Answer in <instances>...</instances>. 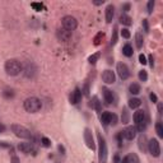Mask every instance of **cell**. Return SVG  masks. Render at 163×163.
I'll return each instance as SVG.
<instances>
[{"instance_id":"1","label":"cell","mask_w":163,"mask_h":163,"mask_svg":"<svg viewBox=\"0 0 163 163\" xmlns=\"http://www.w3.org/2000/svg\"><path fill=\"white\" fill-rule=\"evenodd\" d=\"M5 71L10 77H17L22 71V64L15 59H10L5 63Z\"/></svg>"},{"instance_id":"2","label":"cell","mask_w":163,"mask_h":163,"mask_svg":"<svg viewBox=\"0 0 163 163\" xmlns=\"http://www.w3.org/2000/svg\"><path fill=\"white\" fill-rule=\"evenodd\" d=\"M23 107L27 112H31V113H34V112H38L42 107V102L37 98V97H29L27 98L24 102H23Z\"/></svg>"},{"instance_id":"3","label":"cell","mask_w":163,"mask_h":163,"mask_svg":"<svg viewBox=\"0 0 163 163\" xmlns=\"http://www.w3.org/2000/svg\"><path fill=\"white\" fill-rule=\"evenodd\" d=\"M11 131L14 132V135L21 138V139H32V132L29 131L27 128H24V126H22L19 124H13L10 126Z\"/></svg>"},{"instance_id":"4","label":"cell","mask_w":163,"mask_h":163,"mask_svg":"<svg viewBox=\"0 0 163 163\" xmlns=\"http://www.w3.org/2000/svg\"><path fill=\"white\" fill-rule=\"evenodd\" d=\"M61 23H63V28L66 29L69 32H73L74 29L78 27V22L74 17L71 15H65L63 19H61Z\"/></svg>"},{"instance_id":"5","label":"cell","mask_w":163,"mask_h":163,"mask_svg":"<svg viewBox=\"0 0 163 163\" xmlns=\"http://www.w3.org/2000/svg\"><path fill=\"white\" fill-rule=\"evenodd\" d=\"M98 138V143H99V154H98V158L101 161V163H106V157H107V145H106V140L105 138L101 135V132L97 134Z\"/></svg>"},{"instance_id":"6","label":"cell","mask_w":163,"mask_h":163,"mask_svg":"<svg viewBox=\"0 0 163 163\" xmlns=\"http://www.w3.org/2000/svg\"><path fill=\"white\" fill-rule=\"evenodd\" d=\"M148 150L149 153L152 154L153 157H159L161 155V145H159V142L157 139H150L148 142Z\"/></svg>"},{"instance_id":"7","label":"cell","mask_w":163,"mask_h":163,"mask_svg":"<svg viewBox=\"0 0 163 163\" xmlns=\"http://www.w3.org/2000/svg\"><path fill=\"white\" fill-rule=\"evenodd\" d=\"M117 74L122 80L128 79V78L130 77V70L128 68V65L124 64V63H119L117 64Z\"/></svg>"},{"instance_id":"8","label":"cell","mask_w":163,"mask_h":163,"mask_svg":"<svg viewBox=\"0 0 163 163\" xmlns=\"http://www.w3.org/2000/svg\"><path fill=\"white\" fill-rule=\"evenodd\" d=\"M84 142H86L87 147L89 149L94 150L96 149V144H94V139H93V134L92 131H90V129H84Z\"/></svg>"},{"instance_id":"9","label":"cell","mask_w":163,"mask_h":163,"mask_svg":"<svg viewBox=\"0 0 163 163\" xmlns=\"http://www.w3.org/2000/svg\"><path fill=\"white\" fill-rule=\"evenodd\" d=\"M121 134L125 139H128V140H132L135 136H136V129L134 126H126V128L121 131Z\"/></svg>"},{"instance_id":"10","label":"cell","mask_w":163,"mask_h":163,"mask_svg":"<svg viewBox=\"0 0 163 163\" xmlns=\"http://www.w3.org/2000/svg\"><path fill=\"white\" fill-rule=\"evenodd\" d=\"M115 79H116V77H115V73L112 70L107 69V70H105L103 73H102V80H103L106 84H113Z\"/></svg>"},{"instance_id":"11","label":"cell","mask_w":163,"mask_h":163,"mask_svg":"<svg viewBox=\"0 0 163 163\" xmlns=\"http://www.w3.org/2000/svg\"><path fill=\"white\" fill-rule=\"evenodd\" d=\"M56 37L59 38V41L66 42V41H69V40H70V37H71V32L66 31V29H64V28H59V29H57V32H56Z\"/></svg>"},{"instance_id":"12","label":"cell","mask_w":163,"mask_h":163,"mask_svg":"<svg viewBox=\"0 0 163 163\" xmlns=\"http://www.w3.org/2000/svg\"><path fill=\"white\" fill-rule=\"evenodd\" d=\"M80 99H82V90L79 88H75L70 94V103L71 105H77V103H79L80 102Z\"/></svg>"},{"instance_id":"13","label":"cell","mask_w":163,"mask_h":163,"mask_svg":"<svg viewBox=\"0 0 163 163\" xmlns=\"http://www.w3.org/2000/svg\"><path fill=\"white\" fill-rule=\"evenodd\" d=\"M102 92H103V99L107 105H111L113 99H115V96H113V92L111 89L108 88H102Z\"/></svg>"},{"instance_id":"14","label":"cell","mask_w":163,"mask_h":163,"mask_svg":"<svg viewBox=\"0 0 163 163\" xmlns=\"http://www.w3.org/2000/svg\"><path fill=\"white\" fill-rule=\"evenodd\" d=\"M138 147H139V149H140L143 153L147 152V149H148V140H147V136L144 134H142L140 136H139V139H138Z\"/></svg>"},{"instance_id":"15","label":"cell","mask_w":163,"mask_h":163,"mask_svg":"<svg viewBox=\"0 0 163 163\" xmlns=\"http://www.w3.org/2000/svg\"><path fill=\"white\" fill-rule=\"evenodd\" d=\"M132 120H134L135 124H139V122H142V121H145V112H144L143 110H138L134 113V116H132Z\"/></svg>"},{"instance_id":"16","label":"cell","mask_w":163,"mask_h":163,"mask_svg":"<svg viewBox=\"0 0 163 163\" xmlns=\"http://www.w3.org/2000/svg\"><path fill=\"white\" fill-rule=\"evenodd\" d=\"M23 71H24V75L27 78H33V75L36 74V68L33 64H27V66L24 69H22Z\"/></svg>"},{"instance_id":"17","label":"cell","mask_w":163,"mask_h":163,"mask_svg":"<svg viewBox=\"0 0 163 163\" xmlns=\"http://www.w3.org/2000/svg\"><path fill=\"white\" fill-rule=\"evenodd\" d=\"M32 143H19V145H18V149L21 150L22 153H31L32 152Z\"/></svg>"},{"instance_id":"18","label":"cell","mask_w":163,"mask_h":163,"mask_svg":"<svg viewBox=\"0 0 163 163\" xmlns=\"http://www.w3.org/2000/svg\"><path fill=\"white\" fill-rule=\"evenodd\" d=\"M113 14H115V8L113 5H108L106 8V22L107 23H111L113 19Z\"/></svg>"},{"instance_id":"19","label":"cell","mask_w":163,"mask_h":163,"mask_svg":"<svg viewBox=\"0 0 163 163\" xmlns=\"http://www.w3.org/2000/svg\"><path fill=\"white\" fill-rule=\"evenodd\" d=\"M110 117H111V112H102L101 113V122L103 126H107V125H110Z\"/></svg>"},{"instance_id":"20","label":"cell","mask_w":163,"mask_h":163,"mask_svg":"<svg viewBox=\"0 0 163 163\" xmlns=\"http://www.w3.org/2000/svg\"><path fill=\"white\" fill-rule=\"evenodd\" d=\"M120 23L124 26H131L132 24V19H131V17H129L128 14H121L120 15Z\"/></svg>"},{"instance_id":"21","label":"cell","mask_w":163,"mask_h":163,"mask_svg":"<svg viewBox=\"0 0 163 163\" xmlns=\"http://www.w3.org/2000/svg\"><path fill=\"white\" fill-rule=\"evenodd\" d=\"M143 44H144V37H143V34L140 32H136L135 34V45L138 49H142L143 47Z\"/></svg>"},{"instance_id":"22","label":"cell","mask_w":163,"mask_h":163,"mask_svg":"<svg viewBox=\"0 0 163 163\" xmlns=\"http://www.w3.org/2000/svg\"><path fill=\"white\" fill-rule=\"evenodd\" d=\"M128 105L130 108H132V110H135V108H138L139 106L142 105V101L139 99V98H130L129 102H128Z\"/></svg>"},{"instance_id":"23","label":"cell","mask_w":163,"mask_h":163,"mask_svg":"<svg viewBox=\"0 0 163 163\" xmlns=\"http://www.w3.org/2000/svg\"><path fill=\"white\" fill-rule=\"evenodd\" d=\"M126 161H128V163H140V159L135 153H129L126 155Z\"/></svg>"},{"instance_id":"24","label":"cell","mask_w":163,"mask_h":163,"mask_svg":"<svg viewBox=\"0 0 163 163\" xmlns=\"http://www.w3.org/2000/svg\"><path fill=\"white\" fill-rule=\"evenodd\" d=\"M129 92L131 94H139L140 93V86H139L138 83H131L129 87Z\"/></svg>"},{"instance_id":"25","label":"cell","mask_w":163,"mask_h":163,"mask_svg":"<svg viewBox=\"0 0 163 163\" xmlns=\"http://www.w3.org/2000/svg\"><path fill=\"white\" fill-rule=\"evenodd\" d=\"M132 52H134V51H132V47H131V45H125L124 47H122V54H124V55L126 56V57H130V56H132Z\"/></svg>"},{"instance_id":"26","label":"cell","mask_w":163,"mask_h":163,"mask_svg":"<svg viewBox=\"0 0 163 163\" xmlns=\"http://www.w3.org/2000/svg\"><path fill=\"white\" fill-rule=\"evenodd\" d=\"M105 38V33L103 32H99V33H97L94 36V38H93V44L96 45V46H98V45H101V42H102V40Z\"/></svg>"},{"instance_id":"27","label":"cell","mask_w":163,"mask_h":163,"mask_svg":"<svg viewBox=\"0 0 163 163\" xmlns=\"http://www.w3.org/2000/svg\"><path fill=\"white\" fill-rule=\"evenodd\" d=\"M92 106L96 108V111H97L98 113L102 112V106H101V102L98 99V97H93V102H92Z\"/></svg>"},{"instance_id":"28","label":"cell","mask_w":163,"mask_h":163,"mask_svg":"<svg viewBox=\"0 0 163 163\" xmlns=\"http://www.w3.org/2000/svg\"><path fill=\"white\" fill-rule=\"evenodd\" d=\"M155 131H157V135L159 138H163V126H162V122L158 121L155 124Z\"/></svg>"},{"instance_id":"29","label":"cell","mask_w":163,"mask_h":163,"mask_svg":"<svg viewBox=\"0 0 163 163\" xmlns=\"http://www.w3.org/2000/svg\"><path fill=\"white\" fill-rule=\"evenodd\" d=\"M41 145L45 147V148H50L51 147V140L49 138H46V136L41 138Z\"/></svg>"},{"instance_id":"30","label":"cell","mask_w":163,"mask_h":163,"mask_svg":"<svg viewBox=\"0 0 163 163\" xmlns=\"http://www.w3.org/2000/svg\"><path fill=\"white\" fill-rule=\"evenodd\" d=\"M99 52H97V54H93L92 56H89V59H88V61H89V64H92V65H94L98 61V59H99Z\"/></svg>"},{"instance_id":"31","label":"cell","mask_w":163,"mask_h":163,"mask_svg":"<svg viewBox=\"0 0 163 163\" xmlns=\"http://www.w3.org/2000/svg\"><path fill=\"white\" fill-rule=\"evenodd\" d=\"M3 96H4V97L5 98H13L14 97V92H13V89H4V92H3Z\"/></svg>"},{"instance_id":"32","label":"cell","mask_w":163,"mask_h":163,"mask_svg":"<svg viewBox=\"0 0 163 163\" xmlns=\"http://www.w3.org/2000/svg\"><path fill=\"white\" fill-rule=\"evenodd\" d=\"M138 126H136V131H140V132H143L144 130L147 129V122L145 121H142V122H139V124H136Z\"/></svg>"},{"instance_id":"33","label":"cell","mask_w":163,"mask_h":163,"mask_svg":"<svg viewBox=\"0 0 163 163\" xmlns=\"http://www.w3.org/2000/svg\"><path fill=\"white\" fill-rule=\"evenodd\" d=\"M116 42H117V27H115L111 37V45H116Z\"/></svg>"},{"instance_id":"34","label":"cell","mask_w":163,"mask_h":163,"mask_svg":"<svg viewBox=\"0 0 163 163\" xmlns=\"http://www.w3.org/2000/svg\"><path fill=\"white\" fill-rule=\"evenodd\" d=\"M139 79H140L142 82H147L148 80V74L145 70H140L139 71Z\"/></svg>"},{"instance_id":"35","label":"cell","mask_w":163,"mask_h":163,"mask_svg":"<svg viewBox=\"0 0 163 163\" xmlns=\"http://www.w3.org/2000/svg\"><path fill=\"white\" fill-rule=\"evenodd\" d=\"M129 122V112L126 108L122 110V124H128Z\"/></svg>"},{"instance_id":"36","label":"cell","mask_w":163,"mask_h":163,"mask_svg":"<svg viewBox=\"0 0 163 163\" xmlns=\"http://www.w3.org/2000/svg\"><path fill=\"white\" fill-rule=\"evenodd\" d=\"M31 7H32L34 10H37V11H41L42 9H44V5H42L41 3H32Z\"/></svg>"},{"instance_id":"37","label":"cell","mask_w":163,"mask_h":163,"mask_svg":"<svg viewBox=\"0 0 163 163\" xmlns=\"http://www.w3.org/2000/svg\"><path fill=\"white\" fill-rule=\"evenodd\" d=\"M147 8H148V13L152 14V11H153V9H154V0H149Z\"/></svg>"},{"instance_id":"38","label":"cell","mask_w":163,"mask_h":163,"mask_svg":"<svg viewBox=\"0 0 163 163\" xmlns=\"http://www.w3.org/2000/svg\"><path fill=\"white\" fill-rule=\"evenodd\" d=\"M121 36L124 38H130V31L128 28H122L121 29Z\"/></svg>"},{"instance_id":"39","label":"cell","mask_w":163,"mask_h":163,"mask_svg":"<svg viewBox=\"0 0 163 163\" xmlns=\"http://www.w3.org/2000/svg\"><path fill=\"white\" fill-rule=\"evenodd\" d=\"M117 124V116L115 113H111V117H110V125H112V126H115Z\"/></svg>"},{"instance_id":"40","label":"cell","mask_w":163,"mask_h":163,"mask_svg":"<svg viewBox=\"0 0 163 163\" xmlns=\"http://www.w3.org/2000/svg\"><path fill=\"white\" fill-rule=\"evenodd\" d=\"M139 63H140L142 65H147V57L143 55V54H140V55H139Z\"/></svg>"},{"instance_id":"41","label":"cell","mask_w":163,"mask_h":163,"mask_svg":"<svg viewBox=\"0 0 163 163\" xmlns=\"http://www.w3.org/2000/svg\"><path fill=\"white\" fill-rule=\"evenodd\" d=\"M143 28H144V31L145 32H149V23H148V19H143Z\"/></svg>"},{"instance_id":"42","label":"cell","mask_w":163,"mask_h":163,"mask_svg":"<svg viewBox=\"0 0 163 163\" xmlns=\"http://www.w3.org/2000/svg\"><path fill=\"white\" fill-rule=\"evenodd\" d=\"M149 98H150V101H152L153 103H157V102H158V97H157V94H155V93H150Z\"/></svg>"},{"instance_id":"43","label":"cell","mask_w":163,"mask_h":163,"mask_svg":"<svg viewBox=\"0 0 163 163\" xmlns=\"http://www.w3.org/2000/svg\"><path fill=\"white\" fill-rule=\"evenodd\" d=\"M149 65H150V68H153L154 66V57H153V55H149Z\"/></svg>"},{"instance_id":"44","label":"cell","mask_w":163,"mask_h":163,"mask_svg":"<svg viewBox=\"0 0 163 163\" xmlns=\"http://www.w3.org/2000/svg\"><path fill=\"white\" fill-rule=\"evenodd\" d=\"M83 92H84V94H86V96H88V94H89V86H88V83L86 84V86H84Z\"/></svg>"},{"instance_id":"45","label":"cell","mask_w":163,"mask_h":163,"mask_svg":"<svg viewBox=\"0 0 163 163\" xmlns=\"http://www.w3.org/2000/svg\"><path fill=\"white\" fill-rule=\"evenodd\" d=\"M122 10H124V11H129V10H130V4H128V3L124 4V5H122Z\"/></svg>"},{"instance_id":"46","label":"cell","mask_w":163,"mask_h":163,"mask_svg":"<svg viewBox=\"0 0 163 163\" xmlns=\"http://www.w3.org/2000/svg\"><path fill=\"white\" fill-rule=\"evenodd\" d=\"M11 163H21V161H19V158H18V157L13 155V158H11Z\"/></svg>"},{"instance_id":"47","label":"cell","mask_w":163,"mask_h":163,"mask_svg":"<svg viewBox=\"0 0 163 163\" xmlns=\"http://www.w3.org/2000/svg\"><path fill=\"white\" fill-rule=\"evenodd\" d=\"M0 147H2V148H9L10 145H9V144H7L5 142H0Z\"/></svg>"},{"instance_id":"48","label":"cell","mask_w":163,"mask_h":163,"mask_svg":"<svg viewBox=\"0 0 163 163\" xmlns=\"http://www.w3.org/2000/svg\"><path fill=\"white\" fill-rule=\"evenodd\" d=\"M103 3H105V0H96V2H93L94 5H102Z\"/></svg>"},{"instance_id":"49","label":"cell","mask_w":163,"mask_h":163,"mask_svg":"<svg viewBox=\"0 0 163 163\" xmlns=\"http://www.w3.org/2000/svg\"><path fill=\"white\" fill-rule=\"evenodd\" d=\"M4 131H5V126L3 124H0V134H3Z\"/></svg>"},{"instance_id":"50","label":"cell","mask_w":163,"mask_h":163,"mask_svg":"<svg viewBox=\"0 0 163 163\" xmlns=\"http://www.w3.org/2000/svg\"><path fill=\"white\" fill-rule=\"evenodd\" d=\"M57 148H59V150H60V152H61V153H65V148L61 145V144H60V145H59Z\"/></svg>"},{"instance_id":"51","label":"cell","mask_w":163,"mask_h":163,"mask_svg":"<svg viewBox=\"0 0 163 163\" xmlns=\"http://www.w3.org/2000/svg\"><path fill=\"white\" fill-rule=\"evenodd\" d=\"M113 162H115V163H120V158H119V155H115Z\"/></svg>"},{"instance_id":"52","label":"cell","mask_w":163,"mask_h":163,"mask_svg":"<svg viewBox=\"0 0 163 163\" xmlns=\"http://www.w3.org/2000/svg\"><path fill=\"white\" fill-rule=\"evenodd\" d=\"M158 112H159V113H162V103H159V105H158Z\"/></svg>"},{"instance_id":"53","label":"cell","mask_w":163,"mask_h":163,"mask_svg":"<svg viewBox=\"0 0 163 163\" xmlns=\"http://www.w3.org/2000/svg\"><path fill=\"white\" fill-rule=\"evenodd\" d=\"M120 163H128V161H126V157H125V158H122V161H120Z\"/></svg>"}]
</instances>
